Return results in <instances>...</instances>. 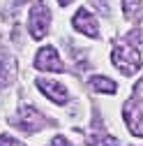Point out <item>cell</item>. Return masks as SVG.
<instances>
[{
  "label": "cell",
  "mask_w": 143,
  "mask_h": 146,
  "mask_svg": "<svg viewBox=\"0 0 143 146\" xmlns=\"http://www.w3.org/2000/svg\"><path fill=\"white\" fill-rule=\"evenodd\" d=\"M12 123L19 127V130H23V132H37V130H42V127L46 125V118H44V116H42L35 107L23 104Z\"/></svg>",
  "instance_id": "3957f363"
},
{
  "label": "cell",
  "mask_w": 143,
  "mask_h": 146,
  "mask_svg": "<svg viewBox=\"0 0 143 146\" xmlns=\"http://www.w3.org/2000/svg\"><path fill=\"white\" fill-rule=\"evenodd\" d=\"M51 146H72V144H69V139H65L62 135H58V137L51 139Z\"/></svg>",
  "instance_id": "7c38bea8"
},
{
  "label": "cell",
  "mask_w": 143,
  "mask_h": 146,
  "mask_svg": "<svg viewBox=\"0 0 143 146\" xmlns=\"http://www.w3.org/2000/svg\"><path fill=\"white\" fill-rule=\"evenodd\" d=\"M35 67L44 70V72H62L65 70L56 46H42L37 51V56H35Z\"/></svg>",
  "instance_id": "277c9868"
},
{
  "label": "cell",
  "mask_w": 143,
  "mask_h": 146,
  "mask_svg": "<svg viewBox=\"0 0 143 146\" xmlns=\"http://www.w3.org/2000/svg\"><path fill=\"white\" fill-rule=\"evenodd\" d=\"M0 146H19V141L9 135H0Z\"/></svg>",
  "instance_id": "8fae6325"
},
{
  "label": "cell",
  "mask_w": 143,
  "mask_h": 146,
  "mask_svg": "<svg viewBox=\"0 0 143 146\" xmlns=\"http://www.w3.org/2000/svg\"><path fill=\"white\" fill-rule=\"evenodd\" d=\"M141 3H143V0H125V3H122V7H125V14H127L129 19H132L134 14H138V9H141Z\"/></svg>",
  "instance_id": "30bf717a"
},
{
  "label": "cell",
  "mask_w": 143,
  "mask_h": 146,
  "mask_svg": "<svg viewBox=\"0 0 143 146\" xmlns=\"http://www.w3.org/2000/svg\"><path fill=\"white\" fill-rule=\"evenodd\" d=\"M74 28L83 35H88V37H99V30H97V21H95V16L88 12V9H79L74 14Z\"/></svg>",
  "instance_id": "52a82bcc"
},
{
  "label": "cell",
  "mask_w": 143,
  "mask_h": 146,
  "mask_svg": "<svg viewBox=\"0 0 143 146\" xmlns=\"http://www.w3.org/2000/svg\"><path fill=\"white\" fill-rule=\"evenodd\" d=\"M111 60H113V65L122 72V74H127V77L136 74V72L141 70V56H138V51L134 46H129V44H115V49L111 53Z\"/></svg>",
  "instance_id": "6da1fadb"
},
{
  "label": "cell",
  "mask_w": 143,
  "mask_h": 146,
  "mask_svg": "<svg viewBox=\"0 0 143 146\" xmlns=\"http://www.w3.org/2000/svg\"><path fill=\"white\" fill-rule=\"evenodd\" d=\"M88 146H120L111 135H104V132H92L88 137Z\"/></svg>",
  "instance_id": "9c48e42d"
},
{
  "label": "cell",
  "mask_w": 143,
  "mask_h": 146,
  "mask_svg": "<svg viewBox=\"0 0 143 146\" xmlns=\"http://www.w3.org/2000/svg\"><path fill=\"white\" fill-rule=\"evenodd\" d=\"M125 121H127L129 132L136 137H143V102L141 100H129L125 104Z\"/></svg>",
  "instance_id": "5b68a950"
},
{
  "label": "cell",
  "mask_w": 143,
  "mask_h": 146,
  "mask_svg": "<svg viewBox=\"0 0 143 146\" xmlns=\"http://www.w3.org/2000/svg\"><path fill=\"white\" fill-rule=\"evenodd\" d=\"M90 84H92L95 90H99V93H109V95H113L115 90H118V86H115L109 77H92Z\"/></svg>",
  "instance_id": "ba28073f"
},
{
  "label": "cell",
  "mask_w": 143,
  "mask_h": 146,
  "mask_svg": "<svg viewBox=\"0 0 143 146\" xmlns=\"http://www.w3.org/2000/svg\"><path fill=\"white\" fill-rule=\"evenodd\" d=\"M49 26H51V12H49L44 0H37V3L32 5L30 19H28V28H30L32 40H42L49 33Z\"/></svg>",
  "instance_id": "7a4b0ae2"
},
{
  "label": "cell",
  "mask_w": 143,
  "mask_h": 146,
  "mask_svg": "<svg viewBox=\"0 0 143 146\" xmlns=\"http://www.w3.org/2000/svg\"><path fill=\"white\" fill-rule=\"evenodd\" d=\"M69 3H72V0H58V5H60V7H67Z\"/></svg>",
  "instance_id": "4fadbf2b"
},
{
  "label": "cell",
  "mask_w": 143,
  "mask_h": 146,
  "mask_svg": "<svg viewBox=\"0 0 143 146\" xmlns=\"http://www.w3.org/2000/svg\"><path fill=\"white\" fill-rule=\"evenodd\" d=\"M37 84V88L42 90V93L51 100V102H56V104H65L67 102V88L62 86V84H58V81H49V79H37L35 81Z\"/></svg>",
  "instance_id": "8992f818"
},
{
  "label": "cell",
  "mask_w": 143,
  "mask_h": 146,
  "mask_svg": "<svg viewBox=\"0 0 143 146\" xmlns=\"http://www.w3.org/2000/svg\"><path fill=\"white\" fill-rule=\"evenodd\" d=\"M16 3H26V0H16Z\"/></svg>",
  "instance_id": "5bb4252c"
}]
</instances>
